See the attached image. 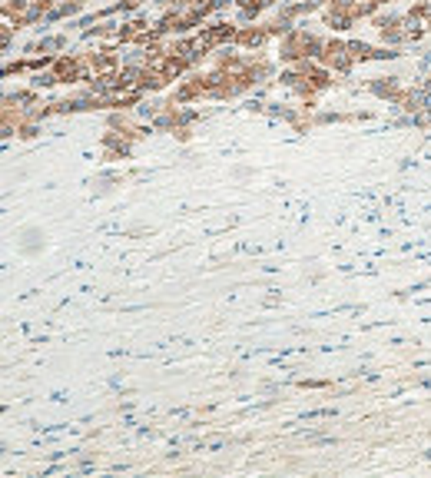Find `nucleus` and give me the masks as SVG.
<instances>
[{"mask_svg": "<svg viewBox=\"0 0 431 478\" xmlns=\"http://www.w3.org/2000/svg\"><path fill=\"white\" fill-rule=\"evenodd\" d=\"M412 17L418 20V23H421L425 30H431V3H425V7H418V10H415Z\"/></svg>", "mask_w": 431, "mask_h": 478, "instance_id": "f257e3e1", "label": "nucleus"}]
</instances>
